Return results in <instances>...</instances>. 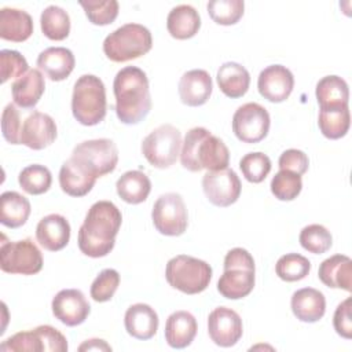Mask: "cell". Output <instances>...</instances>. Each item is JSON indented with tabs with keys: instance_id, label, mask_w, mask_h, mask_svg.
I'll use <instances>...</instances> for the list:
<instances>
[{
	"instance_id": "36",
	"label": "cell",
	"mask_w": 352,
	"mask_h": 352,
	"mask_svg": "<svg viewBox=\"0 0 352 352\" xmlns=\"http://www.w3.org/2000/svg\"><path fill=\"white\" fill-rule=\"evenodd\" d=\"M309 271L311 261L298 253L283 254L275 264L276 275L285 282L301 280L309 274Z\"/></svg>"
},
{
	"instance_id": "19",
	"label": "cell",
	"mask_w": 352,
	"mask_h": 352,
	"mask_svg": "<svg viewBox=\"0 0 352 352\" xmlns=\"http://www.w3.org/2000/svg\"><path fill=\"white\" fill-rule=\"evenodd\" d=\"M125 330L136 340H150L158 330L160 319L148 304L138 302L131 305L124 316Z\"/></svg>"
},
{
	"instance_id": "2",
	"label": "cell",
	"mask_w": 352,
	"mask_h": 352,
	"mask_svg": "<svg viewBox=\"0 0 352 352\" xmlns=\"http://www.w3.org/2000/svg\"><path fill=\"white\" fill-rule=\"evenodd\" d=\"M117 118L126 125L139 124L151 110V95L146 73L136 66L121 69L113 81Z\"/></svg>"
},
{
	"instance_id": "44",
	"label": "cell",
	"mask_w": 352,
	"mask_h": 352,
	"mask_svg": "<svg viewBox=\"0 0 352 352\" xmlns=\"http://www.w3.org/2000/svg\"><path fill=\"white\" fill-rule=\"evenodd\" d=\"M1 352H41L44 351L43 342L36 330L19 331L12 337L4 340L0 345Z\"/></svg>"
},
{
	"instance_id": "17",
	"label": "cell",
	"mask_w": 352,
	"mask_h": 352,
	"mask_svg": "<svg viewBox=\"0 0 352 352\" xmlns=\"http://www.w3.org/2000/svg\"><path fill=\"white\" fill-rule=\"evenodd\" d=\"M213 89L210 74L204 69H192L186 72L179 81V96L182 103L190 107L205 104Z\"/></svg>"
},
{
	"instance_id": "23",
	"label": "cell",
	"mask_w": 352,
	"mask_h": 352,
	"mask_svg": "<svg viewBox=\"0 0 352 352\" xmlns=\"http://www.w3.org/2000/svg\"><path fill=\"white\" fill-rule=\"evenodd\" d=\"M318 276L331 289L352 290V260L345 254H334L322 261Z\"/></svg>"
},
{
	"instance_id": "40",
	"label": "cell",
	"mask_w": 352,
	"mask_h": 352,
	"mask_svg": "<svg viewBox=\"0 0 352 352\" xmlns=\"http://www.w3.org/2000/svg\"><path fill=\"white\" fill-rule=\"evenodd\" d=\"M271 160L267 154L256 151L245 154L239 161V168L243 177L250 183H261L271 172Z\"/></svg>"
},
{
	"instance_id": "38",
	"label": "cell",
	"mask_w": 352,
	"mask_h": 352,
	"mask_svg": "<svg viewBox=\"0 0 352 352\" xmlns=\"http://www.w3.org/2000/svg\"><path fill=\"white\" fill-rule=\"evenodd\" d=\"M271 192L279 201H293L302 190V179L300 175L279 169L271 180Z\"/></svg>"
},
{
	"instance_id": "7",
	"label": "cell",
	"mask_w": 352,
	"mask_h": 352,
	"mask_svg": "<svg viewBox=\"0 0 352 352\" xmlns=\"http://www.w3.org/2000/svg\"><path fill=\"white\" fill-rule=\"evenodd\" d=\"M94 177L111 173L118 162V148L111 139H92L78 143L70 155Z\"/></svg>"
},
{
	"instance_id": "20",
	"label": "cell",
	"mask_w": 352,
	"mask_h": 352,
	"mask_svg": "<svg viewBox=\"0 0 352 352\" xmlns=\"http://www.w3.org/2000/svg\"><path fill=\"white\" fill-rule=\"evenodd\" d=\"M76 59L65 47H48L37 56V66L51 81H63L73 72Z\"/></svg>"
},
{
	"instance_id": "34",
	"label": "cell",
	"mask_w": 352,
	"mask_h": 352,
	"mask_svg": "<svg viewBox=\"0 0 352 352\" xmlns=\"http://www.w3.org/2000/svg\"><path fill=\"white\" fill-rule=\"evenodd\" d=\"M40 26L47 38L62 41L70 33V16L62 7L48 6L41 12Z\"/></svg>"
},
{
	"instance_id": "5",
	"label": "cell",
	"mask_w": 352,
	"mask_h": 352,
	"mask_svg": "<svg viewBox=\"0 0 352 352\" xmlns=\"http://www.w3.org/2000/svg\"><path fill=\"white\" fill-rule=\"evenodd\" d=\"M153 47L150 30L140 23H125L106 36L104 55L117 63L128 62L146 55Z\"/></svg>"
},
{
	"instance_id": "16",
	"label": "cell",
	"mask_w": 352,
	"mask_h": 352,
	"mask_svg": "<svg viewBox=\"0 0 352 352\" xmlns=\"http://www.w3.org/2000/svg\"><path fill=\"white\" fill-rule=\"evenodd\" d=\"M58 135L54 118L41 111H33L22 124L21 144L32 150H43L51 146Z\"/></svg>"
},
{
	"instance_id": "48",
	"label": "cell",
	"mask_w": 352,
	"mask_h": 352,
	"mask_svg": "<svg viewBox=\"0 0 352 352\" xmlns=\"http://www.w3.org/2000/svg\"><path fill=\"white\" fill-rule=\"evenodd\" d=\"M351 297H346L336 308L333 316V326L338 336L351 340L352 338V319H351Z\"/></svg>"
},
{
	"instance_id": "27",
	"label": "cell",
	"mask_w": 352,
	"mask_h": 352,
	"mask_svg": "<svg viewBox=\"0 0 352 352\" xmlns=\"http://www.w3.org/2000/svg\"><path fill=\"white\" fill-rule=\"evenodd\" d=\"M315 95L320 110L348 107L349 88L346 81L340 76L331 74L322 77L316 84Z\"/></svg>"
},
{
	"instance_id": "3",
	"label": "cell",
	"mask_w": 352,
	"mask_h": 352,
	"mask_svg": "<svg viewBox=\"0 0 352 352\" xmlns=\"http://www.w3.org/2000/svg\"><path fill=\"white\" fill-rule=\"evenodd\" d=\"M180 162L190 172L219 170L228 166L230 151L224 142L204 126L191 128L182 143Z\"/></svg>"
},
{
	"instance_id": "49",
	"label": "cell",
	"mask_w": 352,
	"mask_h": 352,
	"mask_svg": "<svg viewBox=\"0 0 352 352\" xmlns=\"http://www.w3.org/2000/svg\"><path fill=\"white\" fill-rule=\"evenodd\" d=\"M224 270L228 268H249V270H254V260L252 257V254L242 248H234L231 250L227 252L226 257H224V264H223Z\"/></svg>"
},
{
	"instance_id": "31",
	"label": "cell",
	"mask_w": 352,
	"mask_h": 352,
	"mask_svg": "<svg viewBox=\"0 0 352 352\" xmlns=\"http://www.w3.org/2000/svg\"><path fill=\"white\" fill-rule=\"evenodd\" d=\"M118 197L126 204L138 205L147 199L151 191V182L142 170H128L116 183Z\"/></svg>"
},
{
	"instance_id": "33",
	"label": "cell",
	"mask_w": 352,
	"mask_h": 352,
	"mask_svg": "<svg viewBox=\"0 0 352 352\" xmlns=\"http://www.w3.org/2000/svg\"><path fill=\"white\" fill-rule=\"evenodd\" d=\"M318 125L322 135L327 139L337 140L344 138L351 125L349 107L319 110Z\"/></svg>"
},
{
	"instance_id": "13",
	"label": "cell",
	"mask_w": 352,
	"mask_h": 352,
	"mask_svg": "<svg viewBox=\"0 0 352 352\" xmlns=\"http://www.w3.org/2000/svg\"><path fill=\"white\" fill-rule=\"evenodd\" d=\"M208 333L216 345L234 346L243 334L242 319L234 309L217 307L208 316Z\"/></svg>"
},
{
	"instance_id": "15",
	"label": "cell",
	"mask_w": 352,
	"mask_h": 352,
	"mask_svg": "<svg viewBox=\"0 0 352 352\" xmlns=\"http://www.w3.org/2000/svg\"><path fill=\"white\" fill-rule=\"evenodd\" d=\"M294 87L293 73L283 65H271L263 69L257 78L260 95L272 102L280 103L286 100Z\"/></svg>"
},
{
	"instance_id": "12",
	"label": "cell",
	"mask_w": 352,
	"mask_h": 352,
	"mask_svg": "<svg viewBox=\"0 0 352 352\" xmlns=\"http://www.w3.org/2000/svg\"><path fill=\"white\" fill-rule=\"evenodd\" d=\"M202 190L212 205L227 208L238 201L242 184L232 169L224 168L208 170L202 177Z\"/></svg>"
},
{
	"instance_id": "41",
	"label": "cell",
	"mask_w": 352,
	"mask_h": 352,
	"mask_svg": "<svg viewBox=\"0 0 352 352\" xmlns=\"http://www.w3.org/2000/svg\"><path fill=\"white\" fill-rule=\"evenodd\" d=\"M84 8L88 21L98 26H106L116 21L118 15V1L103 0V1H80Z\"/></svg>"
},
{
	"instance_id": "1",
	"label": "cell",
	"mask_w": 352,
	"mask_h": 352,
	"mask_svg": "<svg viewBox=\"0 0 352 352\" xmlns=\"http://www.w3.org/2000/svg\"><path fill=\"white\" fill-rule=\"evenodd\" d=\"M122 223L120 209L110 201H98L87 212L78 230V249L88 257L107 256L114 245Z\"/></svg>"
},
{
	"instance_id": "24",
	"label": "cell",
	"mask_w": 352,
	"mask_h": 352,
	"mask_svg": "<svg viewBox=\"0 0 352 352\" xmlns=\"http://www.w3.org/2000/svg\"><path fill=\"white\" fill-rule=\"evenodd\" d=\"M45 89L44 76L38 69H30L11 85L14 103L22 109H33Z\"/></svg>"
},
{
	"instance_id": "43",
	"label": "cell",
	"mask_w": 352,
	"mask_h": 352,
	"mask_svg": "<svg viewBox=\"0 0 352 352\" xmlns=\"http://www.w3.org/2000/svg\"><path fill=\"white\" fill-rule=\"evenodd\" d=\"M29 72L28 60L21 52L15 50H1L0 51V74L1 82L4 84L10 78L22 77Z\"/></svg>"
},
{
	"instance_id": "42",
	"label": "cell",
	"mask_w": 352,
	"mask_h": 352,
	"mask_svg": "<svg viewBox=\"0 0 352 352\" xmlns=\"http://www.w3.org/2000/svg\"><path fill=\"white\" fill-rule=\"evenodd\" d=\"M120 285V274L113 268L99 272L91 285V297L96 302H106L113 298Z\"/></svg>"
},
{
	"instance_id": "21",
	"label": "cell",
	"mask_w": 352,
	"mask_h": 352,
	"mask_svg": "<svg viewBox=\"0 0 352 352\" xmlns=\"http://www.w3.org/2000/svg\"><path fill=\"white\" fill-rule=\"evenodd\" d=\"M290 307L294 316L305 323L320 320L326 312V298L314 287H302L293 293Z\"/></svg>"
},
{
	"instance_id": "32",
	"label": "cell",
	"mask_w": 352,
	"mask_h": 352,
	"mask_svg": "<svg viewBox=\"0 0 352 352\" xmlns=\"http://www.w3.org/2000/svg\"><path fill=\"white\" fill-rule=\"evenodd\" d=\"M30 202L16 191H6L0 197V223L8 228L23 226L30 214Z\"/></svg>"
},
{
	"instance_id": "45",
	"label": "cell",
	"mask_w": 352,
	"mask_h": 352,
	"mask_svg": "<svg viewBox=\"0 0 352 352\" xmlns=\"http://www.w3.org/2000/svg\"><path fill=\"white\" fill-rule=\"evenodd\" d=\"M21 117L14 103H8L1 114V133L11 144H21Z\"/></svg>"
},
{
	"instance_id": "26",
	"label": "cell",
	"mask_w": 352,
	"mask_h": 352,
	"mask_svg": "<svg viewBox=\"0 0 352 352\" xmlns=\"http://www.w3.org/2000/svg\"><path fill=\"white\" fill-rule=\"evenodd\" d=\"M201 28V16L190 4L173 7L166 18V29L176 40H187L194 37Z\"/></svg>"
},
{
	"instance_id": "47",
	"label": "cell",
	"mask_w": 352,
	"mask_h": 352,
	"mask_svg": "<svg viewBox=\"0 0 352 352\" xmlns=\"http://www.w3.org/2000/svg\"><path fill=\"white\" fill-rule=\"evenodd\" d=\"M278 165L279 169L290 170L301 176L308 170L309 160L304 151L297 148H289L280 154Z\"/></svg>"
},
{
	"instance_id": "22",
	"label": "cell",
	"mask_w": 352,
	"mask_h": 352,
	"mask_svg": "<svg viewBox=\"0 0 352 352\" xmlns=\"http://www.w3.org/2000/svg\"><path fill=\"white\" fill-rule=\"evenodd\" d=\"M198 324L188 311H176L170 314L165 324V341L170 348L183 349L188 346L197 336Z\"/></svg>"
},
{
	"instance_id": "18",
	"label": "cell",
	"mask_w": 352,
	"mask_h": 352,
	"mask_svg": "<svg viewBox=\"0 0 352 352\" xmlns=\"http://www.w3.org/2000/svg\"><path fill=\"white\" fill-rule=\"evenodd\" d=\"M37 242L50 252L62 250L70 241V224L58 213L44 216L36 227Z\"/></svg>"
},
{
	"instance_id": "37",
	"label": "cell",
	"mask_w": 352,
	"mask_h": 352,
	"mask_svg": "<svg viewBox=\"0 0 352 352\" xmlns=\"http://www.w3.org/2000/svg\"><path fill=\"white\" fill-rule=\"evenodd\" d=\"M206 8L213 22L230 26L243 16L245 3L242 0H212L206 4Z\"/></svg>"
},
{
	"instance_id": "46",
	"label": "cell",
	"mask_w": 352,
	"mask_h": 352,
	"mask_svg": "<svg viewBox=\"0 0 352 352\" xmlns=\"http://www.w3.org/2000/svg\"><path fill=\"white\" fill-rule=\"evenodd\" d=\"M34 330L43 342L44 352H66L67 351L69 346H67L66 337L55 327L50 324H41V326H37Z\"/></svg>"
},
{
	"instance_id": "39",
	"label": "cell",
	"mask_w": 352,
	"mask_h": 352,
	"mask_svg": "<svg viewBox=\"0 0 352 352\" xmlns=\"http://www.w3.org/2000/svg\"><path fill=\"white\" fill-rule=\"evenodd\" d=\"M300 245L314 254L326 253L333 245V236L330 231L322 224H309L304 227L298 236Z\"/></svg>"
},
{
	"instance_id": "25",
	"label": "cell",
	"mask_w": 352,
	"mask_h": 352,
	"mask_svg": "<svg viewBox=\"0 0 352 352\" xmlns=\"http://www.w3.org/2000/svg\"><path fill=\"white\" fill-rule=\"evenodd\" d=\"M32 16L18 8L4 7L0 10V37L7 41L22 43L33 33Z\"/></svg>"
},
{
	"instance_id": "35",
	"label": "cell",
	"mask_w": 352,
	"mask_h": 352,
	"mask_svg": "<svg viewBox=\"0 0 352 352\" xmlns=\"http://www.w3.org/2000/svg\"><path fill=\"white\" fill-rule=\"evenodd\" d=\"M18 183L25 192L30 195H40L50 190L52 175L47 166L33 164L19 172Z\"/></svg>"
},
{
	"instance_id": "11",
	"label": "cell",
	"mask_w": 352,
	"mask_h": 352,
	"mask_svg": "<svg viewBox=\"0 0 352 352\" xmlns=\"http://www.w3.org/2000/svg\"><path fill=\"white\" fill-rule=\"evenodd\" d=\"M271 118L265 107L249 102L239 106L232 116V132L243 143H258L270 131Z\"/></svg>"
},
{
	"instance_id": "14",
	"label": "cell",
	"mask_w": 352,
	"mask_h": 352,
	"mask_svg": "<svg viewBox=\"0 0 352 352\" xmlns=\"http://www.w3.org/2000/svg\"><path fill=\"white\" fill-rule=\"evenodd\" d=\"M51 308L54 316L70 327L84 323L91 312L88 300L78 289H63L58 292L52 298Z\"/></svg>"
},
{
	"instance_id": "50",
	"label": "cell",
	"mask_w": 352,
	"mask_h": 352,
	"mask_svg": "<svg viewBox=\"0 0 352 352\" xmlns=\"http://www.w3.org/2000/svg\"><path fill=\"white\" fill-rule=\"evenodd\" d=\"M78 351H111V346L100 338H91L84 341L80 346Z\"/></svg>"
},
{
	"instance_id": "9",
	"label": "cell",
	"mask_w": 352,
	"mask_h": 352,
	"mask_svg": "<svg viewBox=\"0 0 352 352\" xmlns=\"http://www.w3.org/2000/svg\"><path fill=\"white\" fill-rule=\"evenodd\" d=\"M0 268L7 274L34 275L43 268V254L30 238L1 242Z\"/></svg>"
},
{
	"instance_id": "28",
	"label": "cell",
	"mask_w": 352,
	"mask_h": 352,
	"mask_svg": "<svg viewBox=\"0 0 352 352\" xmlns=\"http://www.w3.org/2000/svg\"><path fill=\"white\" fill-rule=\"evenodd\" d=\"M254 270L228 268L217 282L219 293L228 300H239L250 294L254 287Z\"/></svg>"
},
{
	"instance_id": "30",
	"label": "cell",
	"mask_w": 352,
	"mask_h": 352,
	"mask_svg": "<svg viewBox=\"0 0 352 352\" xmlns=\"http://www.w3.org/2000/svg\"><path fill=\"white\" fill-rule=\"evenodd\" d=\"M96 177L85 172L73 158L63 162L59 170V186L70 197H84L95 186Z\"/></svg>"
},
{
	"instance_id": "10",
	"label": "cell",
	"mask_w": 352,
	"mask_h": 352,
	"mask_svg": "<svg viewBox=\"0 0 352 352\" xmlns=\"http://www.w3.org/2000/svg\"><path fill=\"white\" fill-rule=\"evenodd\" d=\"M151 219L155 230L162 235L179 236L184 234L188 226V214L182 195L177 192L160 195L154 202Z\"/></svg>"
},
{
	"instance_id": "8",
	"label": "cell",
	"mask_w": 352,
	"mask_h": 352,
	"mask_svg": "<svg viewBox=\"0 0 352 352\" xmlns=\"http://www.w3.org/2000/svg\"><path fill=\"white\" fill-rule=\"evenodd\" d=\"M182 143L180 131L170 124H162L143 139L142 154L154 168L165 169L176 162Z\"/></svg>"
},
{
	"instance_id": "4",
	"label": "cell",
	"mask_w": 352,
	"mask_h": 352,
	"mask_svg": "<svg viewBox=\"0 0 352 352\" xmlns=\"http://www.w3.org/2000/svg\"><path fill=\"white\" fill-rule=\"evenodd\" d=\"M107 111L106 89L103 81L94 74H82L77 78L72 95L73 117L85 126H94L103 121Z\"/></svg>"
},
{
	"instance_id": "6",
	"label": "cell",
	"mask_w": 352,
	"mask_h": 352,
	"mask_svg": "<svg viewBox=\"0 0 352 352\" xmlns=\"http://www.w3.org/2000/svg\"><path fill=\"white\" fill-rule=\"evenodd\" d=\"M165 278L173 289L184 294H198L209 286L212 267L204 260L179 254L168 261Z\"/></svg>"
},
{
	"instance_id": "29",
	"label": "cell",
	"mask_w": 352,
	"mask_h": 352,
	"mask_svg": "<svg viewBox=\"0 0 352 352\" xmlns=\"http://www.w3.org/2000/svg\"><path fill=\"white\" fill-rule=\"evenodd\" d=\"M216 80L220 91L231 99L243 96L250 85L249 72L236 62L223 63L217 70Z\"/></svg>"
}]
</instances>
